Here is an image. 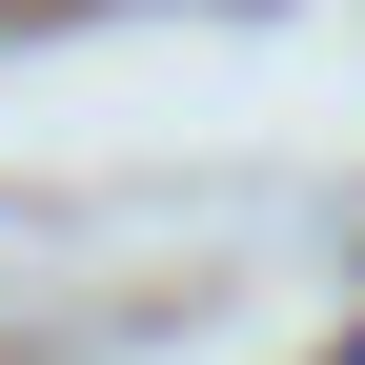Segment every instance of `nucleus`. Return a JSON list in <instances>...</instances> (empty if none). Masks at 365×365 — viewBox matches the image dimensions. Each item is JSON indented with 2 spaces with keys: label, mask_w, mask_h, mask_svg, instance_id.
Listing matches in <instances>:
<instances>
[]
</instances>
